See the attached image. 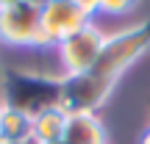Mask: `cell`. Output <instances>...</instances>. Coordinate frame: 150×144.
Instances as JSON below:
<instances>
[{"mask_svg": "<svg viewBox=\"0 0 150 144\" xmlns=\"http://www.w3.org/2000/svg\"><path fill=\"white\" fill-rule=\"evenodd\" d=\"M25 3H31V6H36V8H42V6L47 3V0H25Z\"/></svg>", "mask_w": 150, "mask_h": 144, "instance_id": "cell-14", "label": "cell"}, {"mask_svg": "<svg viewBox=\"0 0 150 144\" xmlns=\"http://www.w3.org/2000/svg\"><path fill=\"white\" fill-rule=\"evenodd\" d=\"M0 89H3V105L25 111L28 117H36L45 108L61 105V78L3 67Z\"/></svg>", "mask_w": 150, "mask_h": 144, "instance_id": "cell-1", "label": "cell"}, {"mask_svg": "<svg viewBox=\"0 0 150 144\" xmlns=\"http://www.w3.org/2000/svg\"><path fill=\"white\" fill-rule=\"evenodd\" d=\"M147 50H150V20L136 22V25L125 28L120 33L106 36V44H103L100 58L92 67V72H97L100 78L117 83L122 78V72L131 64H136Z\"/></svg>", "mask_w": 150, "mask_h": 144, "instance_id": "cell-2", "label": "cell"}, {"mask_svg": "<svg viewBox=\"0 0 150 144\" xmlns=\"http://www.w3.org/2000/svg\"><path fill=\"white\" fill-rule=\"evenodd\" d=\"M64 144H106V128L97 114H67Z\"/></svg>", "mask_w": 150, "mask_h": 144, "instance_id": "cell-7", "label": "cell"}, {"mask_svg": "<svg viewBox=\"0 0 150 144\" xmlns=\"http://www.w3.org/2000/svg\"><path fill=\"white\" fill-rule=\"evenodd\" d=\"M0 78H3V64H0Z\"/></svg>", "mask_w": 150, "mask_h": 144, "instance_id": "cell-16", "label": "cell"}, {"mask_svg": "<svg viewBox=\"0 0 150 144\" xmlns=\"http://www.w3.org/2000/svg\"><path fill=\"white\" fill-rule=\"evenodd\" d=\"M64 130H67V111L61 105L45 108L36 117H31V136L39 144H59L64 139Z\"/></svg>", "mask_w": 150, "mask_h": 144, "instance_id": "cell-8", "label": "cell"}, {"mask_svg": "<svg viewBox=\"0 0 150 144\" xmlns=\"http://www.w3.org/2000/svg\"><path fill=\"white\" fill-rule=\"evenodd\" d=\"M0 111H3V100H0Z\"/></svg>", "mask_w": 150, "mask_h": 144, "instance_id": "cell-17", "label": "cell"}, {"mask_svg": "<svg viewBox=\"0 0 150 144\" xmlns=\"http://www.w3.org/2000/svg\"><path fill=\"white\" fill-rule=\"evenodd\" d=\"M17 3H22V0H0V8H8V6H17Z\"/></svg>", "mask_w": 150, "mask_h": 144, "instance_id": "cell-13", "label": "cell"}, {"mask_svg": "<svg viewBox=\"0 0 150 144\" xmlns=\"http://www.w3.org/2000/svg\"><path fill=\"white\" fill-rule=\"evenodd\" d=\"M92 22V14L78 0H47L39 8V39L36 47H59L64 39Z\"/></svg>", "mask_w": 150, "mask_h": 144, "instance_id": "cell-3", "label": "cell"}, {"mask_svg": "<svg viewBox=\"0 0 150 144\" xmlns=\"http://www.w3.org/2000/svg\"><path fill=\"white\" fill-rule=\"evenodd\" d=\"M78 3H81V6H83V8H86V11H89V14H92V17H95V14H97V11H100V0H78Z\"/></svg>", "mask_w": 150, "mask_h": 144, "instance_id": "cell-11", "label": "cell"}, {"mask_svg": "<svg viewBox=\"0 0 150 144\" xmlns=\"http://www.w3.org/2000/svg\"><path fill=\"white\" fill-rule=\"evenodd\" d=\"M136 3H139V0H100V11H103V14L120 17V14H128Z\"/></svg>", "mask_w": 150, "mask_h": 144, "instance_id": "cell-10", "label": "cell"}, {"mask_svg": "<svg viewBox=\"0 0 150 144\" xmlns=\"http://www.w3.org/2000/svg\"><path fill=\"white\" fill-rule=\"evenodd\" d=\"M39 39V8L31 3H17L0 8V44L8 47H36Z\"/></svg>", "mask_w": 150, "mask_h": 144, "instance_id": "cell-6", "label": "cell"}, {"mask_svg": "<svg viewBox=\"0 0 150 144\" xmlns=\"http://www.w3.org/2000/svg\"><path fill=\"white\" fill-rule=\"evenodd\" d=\"M59 144H64V141H59Z\"/></svg>", "mask_w": 150, "mask_h": 144, "instance_id": "cell-18", "label": "cell"}, {"mask_svg": "<svg viewBox=\"0 0 150 144\" xmlns=\"http://www.w3.org/2000/svg\"><path fill=\"white\" fill-rule=\"evenodd\" d=\"M31 136V117L25 111H17L11 105H3L0 111V144H17Z\"/></svg>", "mask_w": 150, "mask_h": 144, "instance_id": "cell-9", "label": "cell"}, {"mask_svg": "<svg viewBox=\"0 0 150 144\" xmlns=\"http://www.w3.org/2000/svg\"><path fill=\"white\" fill-rule=\"evenodd\" d=\"M106 44V36L97 25H86L81 28L78 33H72L70 39L59 44V58H61V67H64V75H81V72H89L92 67L97 64L100 58V50Z\"/></svg>", "mask_w": 150, "mask_h": 144, "instance_id": "cell-5", "label": "cell"}, {"mask_svg": "<svg viewBox=\"0 0 150 144\" xmlns=\"http://www.w3.org/2000/svg\"><path fill=\"white\" fill-rule=\"evenodd\" d=\"M114 83L97 72H81L61 78V108L67 114H95L111 97Z\"/></svg>", "mask_w": 150, "mask_h": 144, "instance_id": "cell-4", "label": "cell"}, {"mask_svg": "<svg viewBox=\"0 0 150 144\" xmlns=\"http://www.w3.org/2000/svg\"><path fill=\"white\" fill-rule=\"evenodd\" d=\"M17 144H39V141H36V139H33V136H28V139H25V141H17Z\"/></svg>", "mask_w": 150, "mask_h": 144, "instance_id": "cell-15", "label": "cell"}, {"mask_svg": "<svg viewBox=\"0 0 150 144\" xmlns=\"http://www.w3.org/2000/svg\"><path fill=\"white\" fill-rule=\"evenodd\" d=\"M139 144H150V125L145 130H142V136H139Z\"/></svg>", "mask_w": 150, "mask_h": 144, "instance_id": "cell-12", "label": "cell"}]
</instances>
